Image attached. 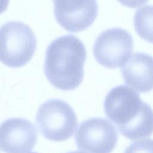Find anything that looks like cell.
<instances>
[{
	"instance_id": "6da1fadb",
	"label": "cell",
	"mask_w": 153,
	"mask_h": 153,
	"mask_svg": "<svg viewBox=\"0 0 153 153\" xmlns=\"http://www.w3.org/2000/svg\"><path fill=\"white\" fill-rule=\"evenodd\" d=\"M104 109L121 134L130 140L149 137L153 133V109L128 86L111 89L105 99Z\"/></svg>"
},
{
	"instance_id": "7a4b0ae2",
	"label": "cell",
	"mask_w": 153,
	"mask_h": 153,
	"mask_svg": "<svg viewBox=\"0 0 153 153\" xmlns=\"http://www.w3.org/2000/svg\"><path fill=\"white\" fill-rule=\"evenodd\" d=\"M87 57L85 48L72 35L62 36L48 47L44 62V73L48 81L61 90H72L84 78V65Z\"/></svg>"
},
{
	"instance_id": "3957f363",
	"label": "cell",
	"mask_w": 153,
	"mask_h": 153,
	"mask_svg": "<svg viewBox=\"0 0 153 153\" xmlns=\"http://www.w3.org/2000/svg\"><path fill=\"white\" fill-rule=\"evenodd\" d=\"M36 40L30 27L11 21L0 27V62L13 68L23 66L32 58Z\"/></svg>"
},
{
	"instance_id": "277c9868",
	"label": "cell",
	"mask_w": 153,
	"mask_h": 153,
	"mask_svg": "<svg viewBox=\"0 0 153 153\" xmlns=\"http://www.w3.org/2000/svg\"><path fill=\"white\" fill-rule=\"evenodd\" d=\"M36 122L41 133L52 141H64L72 137L77 126V117L66 102L50 99L38 108Z\"/></svg>"
},
{
	"instance_id": "5b68a950",
	"label": "cell",
	"mask_w": 153,
	"mask_h": 153,
	"mask_svg": "<svg viewBox=\"0 0 153 153\" xmlns=\"http://www.w3.org/2000/svg\"><path fill=\"white\" fill-rule=\"evenodd\" d=\"M133 38L121 28L108 29L102 32L93 45L96 61L108 68H121L131 56Z\"/></svg>"
},
{
	"instance_id": "8992f818",
	"label": "cell",
	"mask_w": 153,
	"mask_h": 153,
	"mask_svg": "<svg viewBox=\"0 0 153 153\" xmlns=\"http://www.w3.org/2000/svg\"><path fill=\"white\" fill-rule=\"evenodd\" d=\"M75 137L78 149L87 153H111L117 145L118 133L107 120L92 118L79 124Z\"/></svg>"
},
{
	"instance_id": "52a82bcc",
	"label": "cell",
	"mask_w": 153,
	"mask_h": 153,
	"mask_svg": "<svg viewBox=\"0 0 153 153\" xmlns=\"http://www.w3.org/2000/svg\"><path fill=\"white\" fill-rule=\"evenodd\" d=\"M56 21L71 32L89 27L97 16L96 0H53Z\"/></svg>"
},
{
	"instance_id": "ba28073f",
	"label": "cell",
	"mask_w": 153,
	"mask_h": 153,
	"mask_svg": "<svg viewBox=\"0 0 153 153\" xmlns=\"http://www.w3.org/2000/svg\"><path fill=\"white\" fill-rule=\"evenodd\" d=\"M37 131L29 121L11 118L0 125V149L6 153H27L35 146Z\"/></svg>"
},
{
	"instance_id": "9c48e42d",
	"label": "cell",
	"mask_w": 153,
	"mask_h": 153,
	"mask_svg": "<svg viewBox=\"0 0 153 153\" xmlns=\"http://www.w3.org/2000/svg\"><path fill=\"white\" fill-rule=\"evenodd\" d=\"M125 82L136 90L146 93L153 90V57L143 53H134L121 69Z\"/></svg>"
},
{
	"instance_id": "30bf717a",
	"label": "cell",
	"mask_w": 153,
	"mask_h": 153,
	"mask_svg": "<svg viewBox=\"0 0 153 153\" xmlns=\"http://www.w3.org/2000/svg\"><path fill=\"white\" fill-rule=\"evenodd\" d=\"M134 26L140 38L153 44L152 5H145L136 10L134 16Z\"/></svg>"
},
{
	"instance_id": "8fae6325",
	"label": "cell",
	"mask_w": 153,
	"mask_h": 153,
	"mask_svg": "<svg viewBox=\"0 0 153 153\" xmlns=\"http://www.w3.org/2000/svg\"><path fill=\"white\" fill-rule=\"evenodd\" d=\"M124 153H153V140L145 139L133 142Z\"/></svg>"
},
{
	"instance_id": "7c38bea8",
	"label": "cell",
	"mask_w": 153,
	"mask_h": 153,
	"mask_svg": "<svg viewBox=\"0 0 153 153\" xmlns=\"http://www.w3.org/2000/svg\"><path fill=\"white\" fill-rule=\"evenodd\" d=\"M122 5L129 8H137L146 4L148 0H117Z\"/></svg>"
},
{
	"instance_id": "4fadbf2b",
	"label": "cell",
	"mask_w": 153,
	"mask_h": 153,
	"mask_svg": "<svg viewBox=\"0 0 153 153\" xmlns=\"http://www.w3.org/2000/svg\"><path fill=\"white\" fill-rule=\"evenodd\" d=\"M10 0H0V14L3 13L8 8Z\"/></svg>"
},
{
	"instance_id": "5bb4252c",
	"label": "cell",
	"mask_w": 153,
	"mask_h": 153,
	"mask_svg": "<svg viewBox=\"0 0 153 153\" xmlns=\"http://www.w3.org/2000/svg\"><path fill=\"white\" fill-rule=\"evenodd\" d=\"M68 153H84L83 152L79 151H71V152H69Z\"/></svg>"
},
{
	"instance_id": "9a60e30c",
	"label": "cell",
	"mask_w": 153,
	"mask_h": 153,
	"mask_svg": "<svg viewBox=\"0 0 153 153\" xmlns=\"http://www.w3.org/2000/svg\"><path fill=\"white\" fill-rule=\"evenodd\" d=\"M30 153H37V152H30Z\"/></svg>"
}]
</instances>
